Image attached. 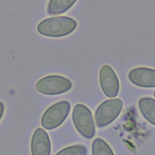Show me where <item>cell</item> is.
<instances>
[{"mask_svg":"<svg viewBox=\"0 0 155 155\" xmlns=\"http://www.w3.org/2000/svg\"><path fill=\"white\" fill-rule=\"evenodd\" d=\"M153 96H154V98H155V91L153 92Z\"/></svg>","mask_w":155,"mask_h":155,"instance_id":"14","label":"cell"},{"mask_svg":"<svg viewBox=\"0 0 155 155\" xmlns=\"http://www.w3.org/2000/svg\"><path fill=\"white\" fill-rule=\"evenodd\" d=\"M73 124L78 132L86 139H92L95 134V123L90 109L83 104L74 106L72 111Z\"/></svg>","mask_w":155,"mask_h":155,"instance_id":"2","label":"cell"},{"mask_svg":"<svg viewBox=\"0 0 155 155\" xmlns=\"http://www.w3.org/2000/svg\"><path fill=\"white\" fill-rule=\"evenodd\" d=\"M78 0H49L47 12L49 15H60L72 7Z\"/></svg>","mask_w":155,"mask_h":155,"instance_id":"10","label":"cell"},{"mask_svg":"<svg viewBox=\"0 0 155 155\" xmlns=\"http://www.w3.org/2000/svg\"><path fill=\"white\" fill-rule=\"evenodd\" d=\"M77 25L75 19L68 16H54L40 22L37 30L44 37H62L74 32L77 28Z\"/></svg>","mask_w":155,"mask_h":155,"instance_id":"1","label":"cell"},{"mask_svg":"<svg viewBox=\"0 0 155 155\" xmlns=\"http://www.w3.org/2000/svg\"><path fill=\"white\" fill-rule=\"evenodd\" d=\"M32 155H51V140L43 128L36 129L30 143Z\"/></svg>","mask_w":155,"mask_h":155,"instance_id":"8","label":"cell"},{"mask_svg":"<svg viewBox=\"0 0 155 155\" xmlns=\"http://www.w3.org/2000/svg\"><path fill=\"white\" fill-rule=\"evenodd\" d=\"M38 92L46 95H56L65 93L72 88V83L63 76L49 75L42 78L36 83Z\"/></svg>","mask_w":155,"mask_h":155,"instance_id":"5","label":"cell"},{"mask_svg":"<svg viewBox=\"0 0 155 155\" xmlns=\"http://www.w3.org/2000/svg\"><path fill=\"white\" fill-rule=\"evenodd\" d=\"M124 106L120 99H111L102 102L95 113V121L97 127L104 128L112 124L120 114Z\"/></svg>","mask_w":155,"mask_h":155,"instance_id":"3","label":"cell"},{"mask_svg":"<svg viewBox=\"0 0 155 155\" xmlns=\"http://www.w3.org/2000/svg\"><path fill=\"white\" fill-rule=\"evenodd\" d=\"M87 149L83 145H71L64 148L55 155H86Z\"/></svg>","mask_w":155,"mask_h":155,"instance_id":"12","label":"cell"},{"mask_svg":"<svg viewBox=\"0 0 155 155\" xmlns=\"http://www.w3.org/2000/svg\"><path fill=\"white\" fill-rule=\"evenodd\" d=\"M128 78L133 85L141 88H155V69L137 68L131 70Z\"/></svg>","mask_w":155,"mask_h":155,"instance_id":"7","label":"cell"},{"mask_svg":"<svg viewBox=\"0 0 155 155\" xmlns=\"http://www.w3.org/2000/svg\"><path fill=\"white\" fill-rule=\"evenodd\" d=\"M138 106L145 120L155 126V99L149 97L141 98L138 102Z\"/></svg>","mask_w":155,"mask_h":155,"instance_id":"9","label":"cell"},{"mask_svg":"<svg viewBox=\"0 0 155 155\" xmlns=\"http://www.w3.org/2000/svg\"><path fill=\"white\" fill-rule=\"evenodd\" d=\"M70 109L71 104L68 101H61L52 105L43 114L41 126L48 130L58 128L66 120Z\"/></svg>","mask_w":155,"mask_h":155,"instance_id":"4","label":"cell"},{"mask_svg":"<svg viewBox=\"0 0 155 155\" xmlns=\"http://www.w3.org/2000/svg\"><path fill=\"white\" fill-rule=\"evenodd\" d=\"M1 106H2V113H1V119H2V116H3V111H4V106L2 102H1Z\"/></svg>","mask_w":155,"mask_h":155,"instance_id":"13","label":"cell"},{"mask_svg":"<svg viewBox=\"0 0 155 155\" xmlns=\"http://www.w3.org/2000/svg\"><path fill=\"white\" fill-rule=\"evenodd\" d=\"M92 155H114L113 150L104 140L96 138L92 142Z\"/></svg>","mask_w":155,"mask_h":155,"instance_id":"11","label":"cell"},{"mask_svg":"<svg viewBox=\"0 0 155 155\" xmlns=\"http://www.w3.org/2000/svg\"><path fill=\"white\" fill-rule=\"evenodd\" d=\"M99 83L108 98H115L120 92V81L114 69L108 64L102 65L99 71Z\"/></svg>","mask_w":155,"mask_h":155,"instance_id":"6","label":"cell"}]
</instances>
